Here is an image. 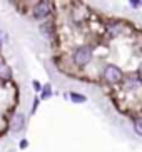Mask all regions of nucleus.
<instances>
[{
  "instance_id": "nucleus-7",
  "label": "nucleus",
  "mask_w": 142,
  "mask_h": 152,
  "mask_svg": "<svg viewBox=\"0 0 142 152\" xmlns=\"http://www.w3.org/2000/svg\"><path fill=\"white\" fill-rule=\"evenodd\" d=\"M0 79L2 80H9L10 79V67L7 64H0Z\"/></svg>"
},
{
  "instance_id": "nucleus-16",
  "label": "nucleus",
  "mask_w": 142,
  "mask_h": 152,
  "mask_svg": "<svg viewBox=\"0 0 142 152\" xmlns=\"http://www.w3.org/2000/svg\"><path fill=\"white\" fill-rule=\"evenodd\" d=\"M0 45H2V42H0Z\"/></svg>"
},
{
  "instance_id": "nucleus-9",
  "label": "nucleus",
  "mask_w": 142,
  "mask_h": 152,
  "mask_svg": "<svg viewBox=\"0 0 142 152\" xmlns=\"http://www.w3.org/2000/svg\"><path fill=\"white\" fill-rule=\"evenodd\" d=\"M70 99L74 100V102H77V104H82V102H85V100H87V99H85V95L77 94V92H72V94H70Z\"/></svg>"
},
{
  "instance_id": "nucleus-1",
  "label": "nucleus",
  "mask_w": 142,
  "mask_h": 152,
  "mask_svg": "<svg viewBox=\"0 0 142 152\" xmlns=\"http://www.w3.org/2000/svg\"><path fill=\"white\" fill-rule=\"evenodd\" d=\"M94 57V49L90 45H80L77 47L74 55H72V62L75 64L77 67H85L87 64H90Z\"/></svg>"
},
{
  "instance_id": "nucleus-2",
  "label": "nucleus",
  "mask_w": 142,
  "mask_h": 152,
  "mask_svg": "<svg viewBox=\"0 0 142 152\" xmlns=\"http://www.w3.org/2000/svg\"><path fill=\"white\" fill-rule=\"evenodd\" d=\"M102 79L107 82V84L111 85H116V84H120V82L124 80V72L120 70V67L111 64V65H107L102 72Z\"/></svg>"
},
{
  "instance_id": "nucleus-15",
  "label": "nucleus",
  "mask_w": 142,
  "mask_h": 152,
  "mask_svg": "<svg viewBox=\"0 0 142 152\" xmlns=\"http://www.w3.org/2000/svg\"><path fill=\"white\" fill-rule=\"evenodd\" d=\"M20 147H22V149L27 147V140H22V142H20Z\"/></svg>"
},
{
  "instance_id": "nucleus-5",
  "label": "nucleus",
  "mask_w": 142,
  "mask_h": 152,
  "mask_svg": "<svg viewBox=\"0 0 142 152\" xmlns=\"http://www.w3.org/2000/svg\"><path fill=\"white\" fill-rule=\"evenodd\" d=\"M122 30H124V23L120 22V20H111V22L107 23V32L112 34V35H117Z\"/></svg>"
},
{
  "instance_id": "nucleus-6",
  "label": "nucleus",
  "mask_w": 142,
  "mask_h": 152,
  "mask_svg": "<svg viewBox=\"0 0 142 152\" xmlns=\"http://www.w3.org/2000/svg\"><path fill=\"white\" fill-rule=\"evenodd\" d=\"M53 25L52 22H47V23H42V27H40V30H42V34H44V37H52L53 35Z\"/></svg>"
},
{
  "instance_id": "nucleus-13",
  "label": "nucleus",
  "mask_w": 142,
  "mask_h": 152,
  "mask_svg": "<svg viewBox=\"0 0 142 152\" xmlns=\"http://www.w3.org/2000/svg\"><path fill=\"white\" fill-rule=\"evenodd\" d=\"M139 79H141V80H142V64H141V65H139Z\"/></svg>"
},
{
  "instance_id": "nucleus-14",
  "label": "nucleus",
  "mask_w": 142,
  "mask_h": 152,
  "mask_svg": "<svg viewBox=\"0 0 142 152\" xmlns=\"http://www.w3.org/2000/svg\"><path fill=\"white\" fill-rule=\"evenodd\" d=\"M130 5H132V7H137V5H141V2H135V0H132V2H130Z\"/></svg>"
},
{
  "instance_id": "nucleus-4",
  "label": "nucleus",
  "mask_w": 142,
  "mask_h": 152,
  "mask_svg": "<svg viewBox=\"0 0 142 152\" xmlns=\"http://www.w3.org/2000/svg\"><path fill=\"white\" fill-rule=\"evenodd\" d=\"M23 124H25V117H23L22 112H18V114H15L12 119V124H10V127H12V132H18V130L23 129Z\"/></svg>"
},
{
  "instance_id": "nucleus-10",
  "label": "nucleus",
  "mask_w": 142,
  "mask_h": 152,
  "mask_svg": "<svg viewBox=\"0 0 142 152\" xmlns=\"http://www.w3.org/2000/svg\"><path fill=\"white\" fill-rule=\"evenodd\" d=\"M50 95H52V89H50V85H45L44 92H42V99H47V97H50Z\"/></svg>"
},
{
  "instance_id": "nucleus-3",
  "label": "nucleus",
  "mask_w": 142,
  "mask_h": 152,
  "mask_svg": "<svg viewBox=\"0 0 142 152\" xmlns=\"http://www.w3.org/2000/svg\"><path fill=\"white\" fill-rule=\"evenodd\" d=\"M50 10H52V4H49V2H40V4H37L34 7L32 15H34V18H47L50 14Z\"/></svg>"
},
{
  "instance_id": "nucleus-11",
  "label": "nucleus",
  "mask_w": 142,
  "mask_h": 152,
  "mask_svg": "<svg viewBox=\"0 0 142 152\" xmlns=\"http://www.w3.org/2000/svg\"><path fill=\"white\" fill-rule=\"evenodd\" d=\"M35 102H34V105H32V114L35 112V109H37V105H39V99H34Z\"/></svg>"
},
{
  "instance_id": "nucleus-8",
  "label": "nucleus",
  "mask_w": 142,
  "mask_h": 152,
  "mask_svg": "<svg viewBox=\"0 0 142 152\" xmlns=\"http://www.w3.org/2000/svg\"><path fill=\"white\" fill-rule=\"evenodd\" d=\"M134 130L137 132L139 135H142V114H139L134 121Z\"/></svg>"
},
{
  "instance_id": "nucleus-12",
  "label": "nucleus",
  "mask_w": 142,
  "mask_h": 152,
  "mask_svg": "<svg viewBox=\"0 0 142 152\" xmlns=\"http://www.w3.org/2000/svg\"><path fill=\"white\" fill-rule=\"evenodd\" d=\"M34 89H35V90H40V84H39L37 80H34Z\"/></svg>"
}]
</instances>
